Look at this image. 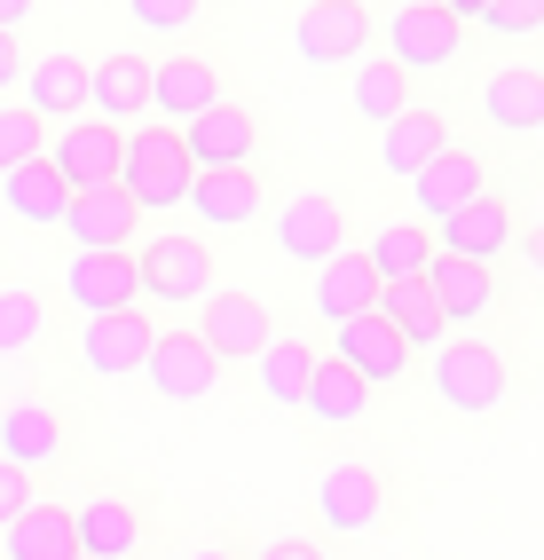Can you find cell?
I'll return each mask as SVG.
<instances>
[{
	"mask_svg": "<svg viewBox=\"0 0 544 560\" xmlns=\"http://www.w3.org/2000/svg\"><path fill=\"white\" fill-rule=\"evenodd\" d=\"M434 395H442V410H458V419H482V410L505 402V355L482 348V340H450L434 355Z\"/></svg>",
	"mask_w": 544,
	"mask_h": 560,
	"instance_id": "cell-3",
	"label": "cell"
},
{
	"mask_svg": "<svg viewBox=\"0 0 544 560\" xmlns=\"http://www.w3.org/2000/svg\"><path fill=\"white\" fill-rule=\"evenodd\" d=\"M252 363H261V395H269L276 410H300V402H308V371H316V348H308V340H269Z\"/></svg>",
	"mask_w": 544,
	"mask_h": 560,
	"instance_id": "cell-34",
	"label": "cell"
},
{
	"mask_svg": "<svg viewBox=\"0 0 544 560\" xmlns=\"http://www.w3.org/2000/svg\"><path fill=\"white\" fill-rule=\"evenodd\" d=\"M48 458H63V419L48 402H9V410H0V466L32 474Z\"/></svg>",
	"mask_w": 544,
	"mask_h": 560,
	"instance_id": "cell-22",
	"label": "cell"
},
{
	"mask_svg": "<svg viewBox=\"0 0 544 560\" xmlns=\"http://www.w3.org/2000/svg\"><path fill=\"white\" fill-rule=\"evenodd\" d=\"M119 142L127 127H103V119H71L56 142H48V166L63 174V190H103V182H119Z\"/></svg>",
	"mask_w": 544,
	"mask_h": 560,
	"instance_id": "cell-12",
	"label": "cell"
},
{
	"mask_svg": "<svg viewBox=\"0 0 544 560\" xmlns=\"http://www.w3.org/2000/svg\"><path fill=\"white\" fill-rule=\"evenodd\" d=\"M142 380H151L158 402H205L213 387H222V363L205 355L198 331H158L151 355H142Z\"/></svg>",
	"mask_w": 544,
	"mask_h": 560,
	"instance_id": "cell-8",
	"label": "cell"
},
{
	"mask_svg": "<svg viewBox=\"0 0 544 560\" xmlns=\"http://www.w3.org/2000/svg\"><path fill=\"white\" fill-rule=\"evenodd\" d=\"M482 119L497 135H536L544 127V80L536 71H497V80H482Z\"/></svg>",
	"mask_w": 544,
	"mask_h": 560,
	"instance_id": "cell-30",
	"label": "cell"
},
{
	"mask_svg": "<svg viewBox=\"0 0 544 560\" xmlns=\"http://www.w3.org/2000/svg\"><path fill=\"white\" fill-rule=\"evenodd\" d=\"M222 103V71H213L205 56H166V63H151V110L166 127H190L198 110H213Z\"/></svg>",
	"mask_w": 544,
	"mask_h": 560,
	"instance_id": "cell-15",
	"label": "cell"
},
{
	"mask_svg": "<svg viewBox=\"0 0 544 560\" xmlns=\"http://www.w3.org/2000/svg\"><path fill=\"white\" fill-rule=\"evenodd\" d=\"M181 135V159H190V174H229V166H252V142H261V119H252L245 103H213L198 110L190 127H174Z\"/></svg>",
	"mask_w": 544,
	"mask_h": 560,
	"instance_id": "cell-5",
	"label": "cell"
},
{
	"mask_svg": "<svg viewBox=\"0 0 544 560\" xmlns=\"http://www.w3.org/2000/svg\"><path fill=\"white\" fill-rule=\"evenodd\" d=\"M379 316H387V331H394L403 348H434V340H442V308H434L426 277H418V284H387V292H379Z\"/></svg>",
	"mask_w": 544,
	"mask_h": 560,
	"instance_id": "cell-33",
	"label": "cell"
},
{
	"mask_svg": "<svg viewBox=\"0 0 544 560\" xmlns=\"http://www.w3.org/2000/svg\"><path fill=\"white\" fill-rule=\"evenodd\" d=\"M24 80V56H16V40H0V88H16Z\"/></svg>",
	"mask_w": 544,
	"mask_h": 560,
	"instance_id": "cell-42",
	"label": "cell"
},
{
	"mask_svg": "<svg viewBox=\"0 0 544 560\" xmlns=\"http://www.w3.org/2000/svg\"><path fill=\"white\" fill-rule=\"evenodd\" d=\"M190 560H229V552H190Z\"/></svg>",
	"mask_w": 544,
	"mask_h": 560,
	"instance_id": "cell-44",
	"label": "cell"
},
{
	"mask_svg": "<svg viewBox=\"0 0 544 560\" xmlns=\"http://www.w3.org/2000/svg\"><path fill=\"white\" fill-rule=\"evenodd\" d=\"M190 159H181V135L174 127H134L127 142H119V190H127V206L134 213H166V206H181L190 198Z\"/></svg>",
	"mask_w": 544,
	"mask_h": 560,
	"instance_id": "cell-1",
	"label": "cell"
},
{
	"mask_svg": "<svg viewBox=\"0 0 544 560\" xmlns=\"http://www.w3.org/2000/svg\"><path fill=\"white\" fill-rule=\"evenodd\" d=\"M134 292L142 301H174V308H190L213 292V245H198L190 230H166L134 253Z\"/></svg>",
	"mask_w": 544,
	"mask_h": 560,
	"instance_id": "cell-2",
	"label": "cell"
},
{
	"mask_svg": "<svg viewBox=\"0 0 544 560\" xmlns=\"http://www.w3.org/2000/svg\"><path fill=\"white\" fill-rule=\"evenodd\" d=\"M332 363H347L363 387H394L411 371V348L387 331V316L371 308V316H355V324H340V340H332Z\"/></svg>",
	"mask_w": 544,
	"mask_h": 560,
	"instance_id": "cell-16",
	"label": "cell"
},
{
	"mask_svg": "<svg viewBox=\"0 0 544 560\" xmlns=\"http://www.w3.org/2000/svg\"><path fill=\"white\" fill-rule=\"evenodd\" d=\"M411 198H418V230H434V221H450V213H465L474 198H489V159L450 142L426 174H411Z\"/></svg>",
	"mask_w": 544,
	"mask_h": 560,
	"instance_id": "cell-11",
	"label": "cell"
},
{
	"mask_svg": "<svg viewBox=\"0 0 544 560\" xmlns=\"http://www.w3.org/2000/svg\"><path fill=\"white\" fill-rule=\"evenodd\" d=\"M151 340H158V324L142 308H111V316H87L80 355H87V371H103V380H134L142 355H151Z\"/></svg>",
	"mask_w": 544,
	"mask_h": 560,
	"instance_id": "cell-13",
	"label": "cell"
},
{
	"mask_svg": "<svg viewBox=\"0 0 544 560\" xmlns=\"http://www.w3.org/2000/svg\"><path fill=\"white\" fill-rule=\"evenodd\" d=\"M387 142H379V159H387V174H426L434 159H442L450 151V110H434V103H411L403 110V119H394V127H379Z\"/></svg>",
	"mask_w": 544,
	"mask_h": 560,
	"instance_id": "cell-19",
	"label": "cell"
},
{
	"mask_svg": "<svg viewBox=\"0 0 544 560\" xmlns=\"http://www.w3.org/2000/svg\"><path fill=\"white\" fill-rule=\"evenodd\" d=\"M316 513H323V529H332V537H363L387 513V481L363 458H340V466L316 474Z\"/></svg>",
	"mask_w": 544,
	"mask_h": 560,
	"instance_id": "cell-9",
	"label": "cell"
},
{
	"mask_svg": "<svg viewBox=\"0 0 544 560\" xmlns=\"http://www.w3.org/2000/svg\"><path fill=\"white\" fill-rule=\"evenodd\" d=\"M63 292H71V308H87V316L134 308L142 301L134 292V253H71L63 260Z\"/></svg>",
	"mask_w": 544,
	"mask_h": 560,
	"instance_id": "cell-17",
	"label": "cell"
},
{
	"mask_svg": "<svg viewBox=\"0 0 544 560\" xmlns=\"http://www.w3.org/2000/svg\"><path fill=\"white\" fill-rule=\"evenodd\" d=\"M379 308V277L363 269V253L347 245V253H332L316 269V316L323 324H355V316H371Z\"/></svg>",
	"mask_w": 544,
	"mask_h": 560,
	"instance_id": "cell-23",
	"label": "cell"
},
{
	"mask_svg": "<svg viewBox=\"0 0 544 560\" xmlns=\"http://www.w3.org/2000/svg\"><path fill=\"white\" fill-rule=\"evenodd\" d=\"M71 537H80V560H134L142 513L127 498H87L80 513H71Z\"/></svg>",
	"mask_w": 544,
	"mask_h": 560,
	"instance_id": "cell-24",
	"label": "cell"
},
{
	"mask_svg": "<svg viewBox=\"0 0 544 560\" xmlns=\"http://www.w3.org/2000/svg\"><path fill=\"white\" fill-rule=\"evenodd\" d=\"M300 410H316L323 427H355L363 410H371V387L355 380L347 363H332V355H316V371H308V402Z\"/></svg>",
	"mask_w": 544,
	"mask_h": 560,
	"instance_id": "cell-31",
	"label": "cell"
},
{
	"mask_svg": "<svg viewBox=\"0 0 544 560\" xmlns=\"http://www.w3.org/2000/svg\"><path fill=\"white\" fill-rule=\"evenodd\" d=\"M32 505V474H16V466H0V529Z\"/></svg>",
	"mask_w": 544,
	"mask_h": 560,
	"instance_id": "cell-39",
	"label": "cell"
},
{
	"mask_svg": "<svg viewBox=\"0 0 544 560\" xmlns=\"http://www.w3.org/2000/svg\"><path fill=\"white\" fill-rule=\"evenodd\" d=\"M363 40H371V9H355V0H316V9L293 16V56L316 71L363 56Z\"/></svg>",
	"mask_w": 544,
	"mask_h": 560,
	"instance_id": "cell-10",
	"label": "cell"
},
{
	"mask_svg": "<svg viewBox=\"0 0 544 560\" xmlns=\"http://www.w3.org/2000/svg\"><path fill=\"white\" fill-rule=\"evenodd\" d=\"M426 292H434V308H442V324H474V316L497 308V277L474 269V260H450V253H434Z\"/></svg>",
	"mask_w": 544,
	"mask_h": 560,
	"instance_id": "cell-26",
	"label": "cell"
},
{
	"mask_svg": "<svg viewBox=\"0 0 544 560\" xmlns=\"http://www.w3.org/2000/svg\"><path fill=\"white\" fill-rule=\"evenodd\" d=\"M40 142H48V127L32 119L24 103H16V110H0V174H16L24 159H40Z\"/></svg>",
	"mask_w": 544,
	"mask_h": 560,
	"instance_id": "cell-36",
	"label": "cell"
},
{
	"mask_svg": "<svg viewBox=\"0 0 544 560\" xmlns=\"http://www.w3.org/2000/svg\"><path fill=\"white\" fill-rule=\"evenodd\" d=\"M87 110H95L103 127L142 119V110H151V63H142V56H103V63H87Z\"/></svg>",
	"mask_w": 544,
	"mask_h": 560,
	"instance_id": "cell-21",
	"label": "cell"
},
{
	"mask_svg": "<svg viewBox=\"0 0 544 560\" xmlns=\"http://www.w3.org/2000/svg\"><path fill=\"white\" fill-rule=\"evenodd\" d=\"M24 110H32L40 127H48V119L71 127V119L87 110V63L71 56V48H63V56H40V63L24 71Z\"/></svg>",
	"mask_w": 544,
	"mask_h": 560,
	"instance_id": "cell-20",
	"label": "cell"
},
{
	"mask_svg": "<svg viewBox=\"0 0 544 560\" xmlns=\"http://www.w3.org/2000/svg\"><path fill=\"white\" fill-rule=\"evenodd\" d=\"M355 253H363V269L379 277V292L387 284H418L434 269V230H418V221H387V230L371 245H355Z\"/></svg>",
	"mask_w": 544,
	"mask_h": 560,
	"instance_id": "cell-25",
	"label": "cell"
},
{
	"mask_svg": "<svg viewBox=\"0 0 544 560\" xmlns=\"http://www.w3.org/2000/svg\"><path fill=\"white\" fill-rule=\"evenodd\" d=\"M276 253L300 260V269H323L332 253H347V213H340V198H323V190L284 198V206H276Z\"/></svg>",
	"mask_w": 544,
	"mask_h": 560,
	"instance_id": "cell-7",
	"label": "cell"
},
{
	"mask_svg": "<svg viewBox=\"0 0 544 560\" xmlns=\"http://www.w3.org/2000/svg\"><path fill=\"white\" fill-rule=\"evenodd\" d=\"M505 206L497 198H474L465 213L450 221H434V253H450V260H474V269H489V253H505Z\"/></svg>",
	"mask_w": 544,
	"mask_h": 560,
	"instance_id": "cell-27",
	"label": "cell"
},
{
	"mask_svg": "<svg viewBox=\"0 0 544 560\" xmlns=\"http://www.w3.org/2000/svg\"><path fill=\"white\" fill-rule=\"evenodd\" d=\"M190 16H198V9H181V0H142V9H134V24H142V32H181Z\"/></svg>",
	"mask_w": 544,
	"mask_h": 560,
	"instance_id": "cell-38",
	"label": "cell"
},
{
	"mask_svg": "<svg viewBox=\"0 0 544 560\" xmlns=\"http://www.w3.org/2000/svg\"><path fill=\"white\" fill-rule=\"evenodd\" d=\"M261 560H323V552H316V545H308V537H276V545H269V552H261Z\"/></svg>",
	"mask_w": 544,
	"mask_h": 560,
	"instance_id": "cell-40",
	"label": "cell"
},
{
	"mask_svg": "<svg viewBox=\"0 0 544 560\" xmlns=\"http://www.w3.org/2000/svg\"><path fill=\"white\" fill-rule=\"evenodd\" d=\"M181 206H198V221H205V230H245V221H261V206H269V182L252 174V166H229V174H198Z\"/></svg>",
	"mask_w": 544,
	"mask_h": 560,
	"instance_id": "cell-18",
	"label": "cell"
},
{
	"mask_svg": "<svg viewBox=\"0 0 544 560\" xmlns=\"http://www.w3.org/2000/svg\"><path fill=\"white\" fill-rule=\"evenodd\" d=\"M24 16H32L24 0H0V40H16V32H24Z\"/></svg>",
	"mask_w": 544,
	"mask_h": 560,
	"instance_id": "cell-41",
	"label": "cell"
},
{
	"mask_svg": "<svg viewBox=\"0 0 544 560\" xmlns=\"http://www.w3.org/2000/svg\"><path fill=\"white\" fill-rule=\"evenodd\" d=\"M347 103H355V119H371V127H394L411 110V71H394L387 56H371L347 80Z\"/></svg>",
	"mask_w": 544,
	"mask_h": 560,
	"instance_id": "cell-32",
	"label": "cell"
},
{
	"mask_svg": "<svg viewBox=\"0 0 544 560\" xmlns=\"http://www.w3.org/2000/svg\"><path fill=\"white\" fill-rule=\"evenodd\" d=\"M198 340H205L213 363H252L276 340V324H269V308L252 301V292H205L198 301Z\"/></svg>",
	"mask_w": 544,
	"mask_h": 560,
	"instance_id": "cell-6",
	"label": "cell"
},
{
	"mask_svg": "<svg viewBox=\"0 0 544 560\" xmlns=\"http://www.w3.org/2000/svg\"><path fill=\"white\" fill-rule=\"evenodd\" d=\"M465 16L489 24V32H505V40H521V32H544V0H482V9H465Z\"/></svg>",
	"mask_w": 544,
	"mask_h": 560,
	"instance_id": "cell-37",
	"label": "cell"
},
{
	"mask_svg": "<svg viewBox=\"0 0 544 560\" xmlns=\"http://www.w3.org/2000/svg\"><path fill=\"white\" fill-rule=\"evenodd\" d=\"M0 198H9V213H16V221H32V230H56L63 206H71L63 174H56L48 159H24L16 174H0Z\"/></svg>",
	"mask_w": 544,
	"mask_h": 560,
	"instance_id": "cell-29",
	"label": "cell"
},
{
	"mask_svg": "<svg viewBox=\"0 0 544 560\" xmlns=\"http://www.w3.org/2000/svg\"><path fill=\"white\" fill-rule=\"evenodd\" d=\"M521 253H529V269L544 277V230H529V245H521Z\"/></svg>",
	"mask_w": 544,
	"mask_h": 560,
	"instance_id": "cell-43",
	"label": "cell"
},
{
	"mask_svg": "<svg viewBox=\"0 0 544 560\" xmlns=\"http://www.w3.org/2000/svg\"><path fill=\"white\" fill-rule=\"evenodd\" d=\"M536 135H544V127H536Z\"/></svg>",
	"mask_w": 544,
	"mask_h": 560,
	"instance_id": "cell-45",
	"label": "cell"
},
{
	"mask_svg": "<svg viewBox=\"0 0 544 560\" xmlns=\"http://www.w3.org/2000/svg\"><path fill=\"white\" fill-rule=\"evenodd\" d=\"M134 206H127V190L119 182H103V190H71V206H63V230H71V245L80 253H127L134 245Z\"/></svg>",
	"mask_w": 544,
	"mask_h": 560,
	"instance_id": "cell-14",
	"label": "cell"
},
{
	"mask_svg": "<svg viewBox=\"0 0 544 560\" xmlns=\"http://www.w3.org/2000/svg\"><path fill=\"white\" fill-rule=\"evenodd\" d=\"M48 331V292L40 284H0V355H24Z\"/></svg>",
	"mask_w": 544,
	"mask_h": 560,
	"instance_id": "cell-35",
	"label": "cell"
},
{
	"mask_svg": "<svg viewBox=\"0 0 544 560\" xmlns=\"http://www.w3.org/2000/svg\"><path fill=\"white\" fill-rule=\"evenodd\" d=\"M0 537H9V560H80V537H71V505H48V498H32Z\"/></svg>",
	"mask_w": 544,
	"mask_h": 560,
	"instance_id": "cell-28",
	"label": "cell"
},
{
	"mask_svg": "<svg viewBox=\"0 0 544 560\" xmlns=\"http://www.w3.org/2000/svg\"><path fill=\"white\" fill-rule=\"evenodd\" d=\"M387 40H394V56H387L394 71H442L465 40V24H458L450 0H403L387 16Z\"/></svg>",
	"mask_w": 544,
	"mask_h": 560,
	"instance_id": "cell-4",
	"label": "cell"
}]
</instances>
